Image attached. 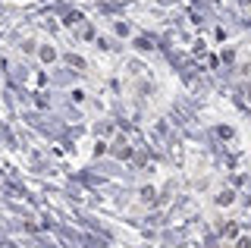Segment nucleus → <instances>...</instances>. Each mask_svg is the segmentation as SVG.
Segmentation results:
<instances>
[{
	"label": "nucleus",
	"instance_id": "obj_1",
	"mask_svg": "<svg viewBox=\"0 0 251 248\" xmlns=\"http://www.w3.org/2000/svg\"><path fill=\"white\" fill-rule=\"evenodd\" d=\"M38 57H41V63H57V48H53V44H41V48H38Z\"/></svg>",
	"mask_w": 251,
	"mask_h": 248
},
{
	"label": "nucleus",
	"instance_id": "obj_2",
	"mask_svg": "<svg viewBox=\"0 0 251 248\" xmlns=\"http://www.w3.org/2000/svg\"><path fill=\"white\" fill-rule=\"evenodd\" d=\"M232 248H251V236H248V232H242V236H235Z\"/></svg>",
	"mask_w": 251,
	"mask_h": 248
},
{
	"label": "nucleus",
	"instance_id": "obj_3",
	"mask_svg": "<svg viewBox=\"0 0 251 248\" xmlns=\"http://www.w3.org/2000/svg\"><path fill=\"white\" fill-rule=\"evenodd\" d=\"M232 201H235V192H229V189H226L223 195H217V204L220 207H223V204H232Z\"/></svg>",
	"mask_w": 251,
	"mask_h": 248
}]
</instances>
